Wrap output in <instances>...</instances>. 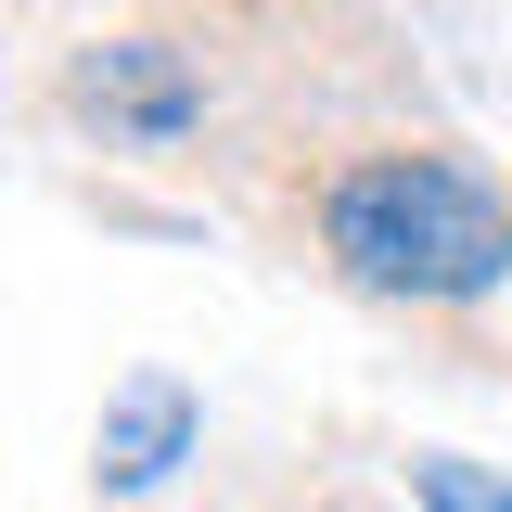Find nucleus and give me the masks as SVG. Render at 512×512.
<instances>
[{
  "instance_id": "f257e3e1",
  "label": "nucleus",
  "mask_w": 512,
  "mask_h": 512,
  "mask_svg": "<svg viewBox=\"0 0 512 512\" xmlns=\"http://www.w3.org/2000/svg\"><path fill=\"white\" fill-rule=\"evenodd\" d=\"M320 244H333V269L359 295L448 308V295L512 282V205L474 167H448V154H359L320 192Z\"/></svg>"
},
{
  "instance_id": "f03ea898",
  "label": "nucleus",
  "mask_w": 512,
  "mask_h": 512,
  "mask_svg": "<svg viewBox=\"0 0 512 512\" xmlns=\"http://www.w3.org/2000/svg\"><path fill=\"white\" fill-rule=\"evenodd\" d=\"M77 103L116 128V141H180L205 116V77H192L180 39H103V52L77 64Z\"/></svg>"
},
{
  "instance_id": "7ed1b4c3",
  "label": "nucleus",
  "mask_w": 512,
  "mask_h": 512,
  "mask_svg": "<svg viewBox=\"0 0 512 512\" xmlns=\"http://www.w3.org/2000/svg\"><path fill=\"white\" fill-rule=\"evenodd\" d=\"M192 436H205V410H192L180 372H128L116 397H103V436H90V474L116 487V500H141V487H167L192 461Z\"/></svg>"
},
{
  "instance_id": "20e7f679",
  "label": "nucleus",
  "mask_w": 512,
  "mask_h": 512,
  "mask_svg": "<svg viewBox=\"0 0 512 512\" xmlns=\"http://www.w3.org/2000/svg\"><path fill=\"white\" fill-rule=\"evenodd\" d=\"M410 500H423V512H512V487L487 474V461H448V448H423V461H410Z\"/></svg>"
}]
</instances>
